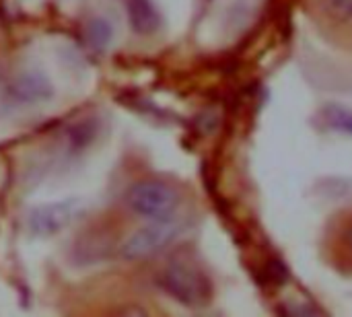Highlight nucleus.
I'll list each match as a JSON object with an SVG mask.
<instances>
[{
	"label": "nucleus",
	"instance_id": "f257e3e1",
	"mask_svg": "<svg viewBox=\"0 0 352 317\" xmlns=\"http://www.w3.org/2000/svg\"><path fill=\"white\" fill-rule=\"evenodd\" d=\"M157 283L171 299L190 309H202L212 299V283L208 274L186 254L173 256L161 268Z\"/></svg>",
	"mask_w": 352,
	"mask_h": 317
},
{
	"label": "nucleus",
	"instance_id": "f03ea898",
	"mask_svg": "<svg viewBox=\"0 0 352 317\" xmlns=\"http://www.w3.org/2000/svg\"><path fill=\"white\" fill-rule=\"evenodd\" d=\"M128 206L146 221L171 219L179 208V192L163 182H138L126 194Z\"/></svg>",
	"mask_w": 352,
	"mask_h": 317
},
{
	"label": "nucleus",
	"instance_id": "7ed1b4c3",
	"mask_svg": "<svg viewBox=\"0 0 352 317\" xmlns=\"http://www.w3.org/2000/svg\"><path fill=\"white\" fill-rule=\"evenodd\" d=\"M182 233V225L171 219H159L151 221L148 225L140 227L136 233H132L120 248V254L124 260L136 262L151 258L159 254L161 250L169 248Z\"/></svg>",
	"mask_w": 352,
	"mask_h": 317
},
{
	"label": "nucleus",
	"instance_id": "20e7f679",
	"mask_svg": "<svg viewBox=\"0 0 352 317\" xmlns=\"http://www.w3.org/2000/svg\"><path fill=\"white\" fill-rule=\"evenodd\" d=\"M82 212V204L76 198L58 200L33 208L27 217V229L35 237H52L68 229Z\"/></svg>",
	"mask_w": 352,
	"mask_h": 317
},
{
	"label": "nucleus",
	"instance_id": "39448f33",
	"mask_svg": "<svg viewBox=\"0 0 352 317\" xmlns=\"http://www.w3.org/2000/svg\"><path fill=\"white\" fill-rule=\"evenodd\" d=\"M52 95H54L52 83L41 70H25L19 76H14L12 83L8 85L10 101L19 105L45 103L47 99H52Z\"/></svg>",
	"mask_w": 352,
	"mask_h": 317
},
{
	"label": "nucleus",
	"instance_id": "423d86ee",
	"mask_svg": "<svg viewBox=\"0 0 352 317\" xmlns=\"http://www.w3.org/2000/svg\"><path fill=\"white\" fill-rule=\"evenodd\" d=\"M128 23L138 35H153L161 29V12L153 0H126Z\"/></svg>",
	"mask_w": 352,
	"mask_h": 317
},
{
	"label": "nucleus",
	"instance_id": "0eeeda50",
	"mask_svg": "<svg viewBox=\"0 0 352 317\" xmlns=\"http://www.w3.org/2000/svg\"><path fill=\"white\" fill-rule=\"evenodd\" d=\"M87 39L89 43L97 50V52H103L107 50V45L111 43L113 39V27L107 19L103 17H95L89 21L87 25Z\"/></svg>",
	"mask_w": 352,
	"mask_h": 317
},
{
	"label": "nucleus",
	"instance_id": "6e6552de",
	"mask_svg": "<svg viewBox=\"0 0 352 317\" xmlns=\"http://www.w3.org/2000/svg\"><path fill=\"white\" fill-rule=\"evenodd\" d=\"M324 122L338 132H344L352 136V111L340 105H330L324 109Z\"/></svg>",
	"mask_w": 352,
	"mask_h": 317
},
{
	"label": "nucleus",
	"instance_id": "1a4fd4ad",
	"mask_svg": "<svg viewBox=\"0 0 352 317\" xmlns=\"http://www.w3.org/2000/svg\"><path fill=\"white\" fill-rule=\"evenodd\" d=\"M324 12L336 23H352V0H322Z\"/></svg>",
	"mask_w": 352,
	"mask_h": 317
},
{
	"label": "nucleus",
	"instance_id": "9d476101",
	"mask_svg": "<svg viewBox=\"0 0 352 317\" xmlns=\"http://www.w3.org/2000/svg\"><path fill=\"white\" fill-rule=\"evenodd\" d=\"M344 241H346V248L352 252V225L346 229V235H344Z\"/></svg>",
	"mask_w": 352,
	"mask_h": 317
}]
</instances>
